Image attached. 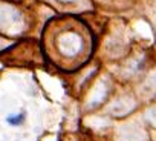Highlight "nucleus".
Returning a JSON list of instances; mask_svg holds the SVG:
<instances>
[{
	"label": "nucleus",
	"mask_w": 156,
	"mask_h": 141,
	"mask_svg": "<svg viewBox=\"0 0 156 141\" xmlns=\"http://www.w3.org/2000/svg\"><path fill=\"white\" fill-rule=\"evenodd\" d=\"M61 45H63V51L66 55H75L78 48H80V40H78L75 34H69L61 38Z\"/></svg>",
	"instance_id": "nucleus-1"
},
{
	"label": "nucleus",
	"mask_w": 156,
	"mask_h": 141,
	"mask_svg": "<svg viewBox=\"0 0 156 141\" xmlns=\"http://www.w3.org/2000/svg\"><path fill=\"white\" fill-rule=\"evenodd\" d=\"M26 120V114L25 112H20L17 115H8L6 117V123L11 124V126H22Z\"/></svg>",
	"instance_id": "nucleus-2"
}]
</instances>
